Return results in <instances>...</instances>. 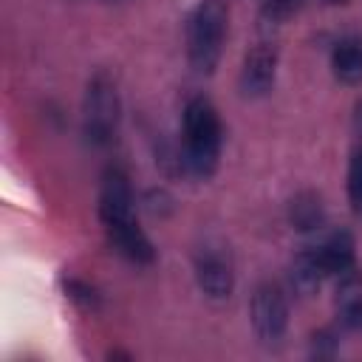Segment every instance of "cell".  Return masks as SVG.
Masks as SVG:
<instances>
[{
  "label": "cell",
  "instance_id": "cell-13",
  "mask_svg": "<svg viewBox=\"0 0 362 362\" xmlns=\"http://www.w3.org/2000/svg\"><path fill=\"white\" fill-rule=\"evenodd\" d=\"M322 280H325V272H322V263H320L317 249L300 252L294 257V263H291V286H294V291L314 294Z\"/></svg>",
  "mask_w": 362,
  "mask_h": 362
},
{
  "label": "cell",
  "instance_id": "cell-1",
  "mask_svg": "<svg viewBox=\"0 0 362 362\" xmlns=\"http://www.w3.org/2000/svg\"><path fill=\"white\" fill-rule=\"evenodd\" d=\"M223 127L215 105L206 96H192L184 105V153L181 161L195 178H209L218 170Z\"/></svg>",
  "mask_w": 362,
  "mask_h": 362
},
{
  "label": "cell",
  "instance_id": "cell-18",
  "mask_svg": "<svg viewBox=\"0 0 362 362\" xmlns=\"http://www.w3.org/2000/svg\"><path fill=\"white\" fill-rule=\"evenodd\" d=\"M356 127L362 130V99L356 102Z\"/></svg>",
  "mask_w": 362,
  "mask_h": 362
},
{
  "label": "cell",
  "instance_id": "cell-15",
  "mask_svg": "<svg viewBox=\"0 0 362 362\" xmlns=\"http://www.w3.org/2000/svg\"><path fill=\"white\" fill-rule=\"evenodd\" d=\"M348 201L356 215H362V144L354 150L348 164Z\"/></svg>",
  "mask_w": 362,
  "mask_h": 362
},
{
  "label": "cell",
  "instance_id": "cell-3",
  "mask_svg": "<svg viewBox=\"0 0 362 362\" xmlns=\"http://www.w3.org/2000/svg\"><path fill=\"white\" fill-rule=\"evenodd\" d=\"M119 113H122V102H119L116 82L105 71H99L88 82L85 99H82V133H85V139L93 147H107L116 139Z\"/></svg>",
  "mask_w": 362,
  "mask_h": 362
},
{
  "label": "cell",
  "instance_id": "cell-9",
  "mask_svg": "<svg viewBox=\"0 0 362 362\" xmlns=\"http://www.w3.org/2000/svg\"><path fill=\"white\" fill-rule=\"evenodd\" d=\"M354 249L356 246H354L351 232L339 229V232L328 235L317 246V255H320V263H322L325 277H342V274L354 272V260H356V252Z\"/></svg>",
  "mask_w": 362,
  "mask_h": 362
},
{
  "label": "cell",
  "instance_id": "cell-10",
  "mask_svg": "<svg viewBox=\"0 0 362 362\" xmlns=\"http://www.w3.org/2000/svg\"><path fill=\"white\" fill-rule=\"evenodd\" d=\"M331 68L342 85H362V37H342L331 51Z\"/></svg>",
  "mask_w": 362,
  "mask_h": 362
},
{
  "label": "cell",
  "instance_id": "cell-8",
  "mask_svg": "<svg viewBox=\"0 0 362 362\" xmlns=\"http://www.w3.org/2000/svg\"><path fill=\"white\" fill-rule=\"evenodd\" d=\"M105 235H107V243L113 246V252L122 255L124 260H130L136 266H147L156 260V249H153L150 238L144 235V229L136 223V218L105 226Z\"/></svg>",
  "mask_w": 362,
  "mask_h": 362
},
{
  "label": "cell",
  "instance_id": "cell-19",
  "mask_svg": "<svg viewBox=\"0 0 362 362\" xmlns=\"http://www.w3.org/2000/svg\"><path fill=\"white\" fill-rule=\"evenodd\" d=\"M325 3H345V0H325Z\"/></svg>",
  "mask_w": 362,
  "mask_h": 362
},
{
  "label": "cell",
  "instance_id": "cell-4",
  "mask_svg": "<svg viewBox=\"0 0 362 362\" xmlns=\"http://www.w3.org/2000/svg\"><path fill=\"white\" fill-rule=\"evenodd\" d=\"M249 317H252V328L260 342L266 345L280 342L288 328V303H286L283 288L277 283H260L252 294Z\"/></svg>",
  "mask_w": 362,
  "mask_h": 362
},
{
  "label": "cell",
  "instance_id": "cell-17",
  "mask_svg": "<svg viewBox=\"0 0 362 362\" xmlns=\"http://www.w3.org/2000/svg\"><path fill=\"white\" fill-rule=\"evenodd\" d=\"M311 345H314V354H317V356H328V354L337 351V337H334L328 328H322V331H317V334L311 337Z\"/></svg>",
  "mask_w": 362,
  "mask_h": 362
},
{
  "label": "cell",
  "instance_id": "cell-14",
  "mask_svg": "<svg viewBox=\"0 0 362 362\" xmlns=\"http://www.w3.org/2000/svg\"><path fill=\"white\" fill-rule=\"evenodd\" d=\"M305 6H308V0H263V6H260V23L266 28L283 25L294 14H300Z\"/></svg>",
  "mask_w": 362,
  "mask_h": 362
},
{
  "label": "cell",
  "instance_id": "cell-11",
  "mask_svg": "<svg viewBox=\"0 0 362 362\" xmlns=\"http://www.w3.org/2000/svg\"><path fill=\"white\" fill-rule=\"evenodd\" d=\"M337 308H339V322L345 328H362V280L354 272L339 277Z\"/></svg>",
  "mask_w": 362,
  "mask_h": 362
},
{
  "label": "cell",
  "instance_id": "cell-6",
  "mask_svg": "<svg viewBox=\"0 0 362 362\" xmlns=\"http://www.w3.org/2000/svg\"><path fill=\"white\" fill-rule=\"evenodd\" d=\"M133 218V187H130V178L110 167L105 175H102V189H99V221L102 226H110V223H119V221H127Z\"/></svg>",
  "mask_w": 362,
  "mask_h": 362
},
{
  "label": "cell",
  "instance_id": "cell-16",
  "mask_svg": "<svg viewBox=\"0 0 362 362\" xmlns=\"http://www.w3.org/2000/svg\"><path fill=\"white\" fill-rule=\"evenodd\" d=\"M65 291H68V297H71L76 305H82V308H88V311H96L99 303H102L99 291H96L93 286L82 283V280H68V283H65Z\"/></svg>",
  "mask_w": 362,
  "mask_h": 362
},
{
  "label": "cell",
  "instance_id": "cell-12",
  "mask_svg": "<svg viewBox=\"0 0 362 362\" xmlns=\"http://www.w3.org/2000/svg\"><path fill=\"white\" fill-rule=\"evenodd\" d=\"M288 221L297 232H314L325 223V206L317 192H300L288 204Z\"/></svg>",
  "mask_w": 362,
  "mask_h": 362
},
{
  "label": "cell",
  "instance_id": "cell-7",
  "mask_svg": "<svg viewBox=\"0 0 362 362\" xmlns=\"http://www.w3.org/2000/svg\"><path fill=\"white\" fill-rule=\"evenodd\" d=\"M277 76V48L272 42L255 45L240 68V90L243 96H266Z\"/></svg>",
  "mask_w": 362,
  "mask_h": 362
},
{
  "label": "cell",
  "instance_id": "cell-2",
  "mask_svg": "<svg viewBox=\"0 0 362 362\" xmlns=\"http://www.w3.org/2000/svg\"><path fill=\"white\" fill-rule=\"evenodd\" d=\"M229 28V6L226 0H201L187 14V59L195 74L209 76L223 54V40Z\"/></svg>",
  "mask_w": 362,
  "mask_h": 362
},
{
  "label": "cell",
  "instance_id": "cell-5",
  "mask_svg": "<svg viewBox=\"0 0 362 362\" xmlns=\"http://www.w3.org/2000/svg\"><path fill=\"white\" fill-rule=\"evenodd\" d=\"M195 280L209 300H226L232 294L235 272L223 246H201L195 252Z\"/></svg>",
  "mask_w": 362,
  "mask_h": 362
}]
</instances>
